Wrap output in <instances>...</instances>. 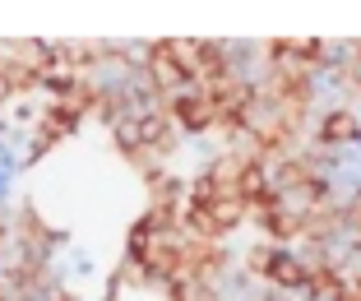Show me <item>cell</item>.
<instances>
[{"instance_id": "6da1fadb", "label": "cell", "mask_w": 361, "mask_h": 301, "mask_svg": "<svg viewBox=\"0 0 361 301\" xmlns=\"http://www.w3.org/2000/svg\"><path fill=\"white\" fill-rule=\"evenodd\" d=\"M158 111L171 121L176 135H209V125H213V107H209V97H204L200 88H180V93L162 97Z\"/></svg>"}, {"instance_id": "7a4b0ae2", "label": "cell", "mask_w": 361, "mask_h": 301, "mask_svg": "<svg viewBox=\"0 0 361 301\" xmlns=\"http://www.w3.org/2000/svg\"><path fill=\"white\" fill-rule=\"evenodd\" d=\"M264 283L274 292H306V259L297 250H278L269 255V269H264Z\"/></svg>"}, {"instance_id": "3957f363", "label": "cell", "mask_w": 361, "mask_h": 301, "mask_svg": "<svg viewBox=\"0 0 361 301\" xmlns=\"http://www.w3.org/2000/svg\"><path fill=\"white\" fill-rule=\"evenodd\" d=\"M357 135H361V121L352 116L348 107L324 111V121L315 125V144H319V149H338V144H352Z\"/></svg>"}, {"instance_id": "277c9868", "label": "cell", "mask_w": 361, "mask_h": 301, "mask_svg": "<svg viewBox=\"0 0 361 301\" xmlns=\"http://www.w3.org/2000/svg\"><path fill=\"white\" fill-rule=\"evenodd\" d=\"M255 223H259V232L269 237V246H278V250H287V241H297V237H301V218L292 214V209H283V204L269 209V214L255 218Z\"/></svg>"}, {"instance_id": "5b68a950", "label": "cell", "mask_w": 361, "mask_h": 301, "mask_svg": "<svg viewBox=\"0 0 361 301\" xmlns=\"http://www.w3.org/2000/svg\"><path fill=\"white\" fill-rule=\"evenodd\" d=\"M204 209H209L213 227H218L223 237H227V232H236V227H241L245 218H250V209H245V199H241L236 190H223L218 199H213V204H204Z\"/></svg>"}, {"instance_id": "8992f818", "label": "cell", "mask_w": 361, "mask_h": 301, "mask_svg": "<svg viewBox=\"0 0 361 301\" xmlns=\"http://www.w3.org/2000/svg\"><path fill=\"white\" fill-rule=\"evenodd\" d=\"M269 255H274V246H269V241H255V246H250V250L241 255L245 274H250V278H264V269H269Z\"/></svg>"}, {"instance_id": "52a82bcc", "label": "cell", "mask_w": 361, "mask_h": 301, "mask_svg": "<svg viewBox=\"0 0 361 301\" xmlns=\"http://www.w3.org/2000/svg\"><path fill=\"white\" fill-rule=\"evenodd\" d=\"M5 246H10V227L0 223V250H5Z\"/></svg>"}, {"instance_id": "ba28073f", "label": "cell", "mask_w": 361, "mask_h": 301, "mask_svg": "<svg viewBox=\"0 0 361 301\" xmlns=\"http://www.w3.org/2000/svg\"><path fill=\"white\" fill-rule=\"evenodd\" d=\"M0 301H10V297H5V292H0Z\"/></svg>"}]
</instances>
